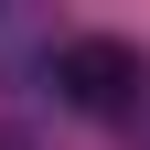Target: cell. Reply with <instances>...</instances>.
Here are the masks:
<instances>
[{"label": "cell", "mask_w": 150, "mask_h": 150, "mask_svg": "<svg viewBox=\"0 0 150 150\" xmlns=\"http://www.w3.org/2000/svg\"><path fill=\"white\" fill-rule=\"evenodd\" d=\"M54 86H64L86 118H129V107H139V86H150V54L118 43V32H75V43L54 54Z\"/></svg>", "instance_id": "1"}]
</instances>
